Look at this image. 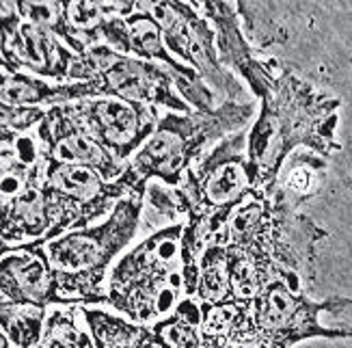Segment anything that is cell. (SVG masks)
Returning a JSON list of instances; mask_svg holds the SVG:
<instances>
[{
	"mask_svg": "<svg viewBox=\"0 0 352 348\" xmlns=\"http://www.w3.org/2000/svg\"><path fill=\"white\" fill-rule=\"evenodd\" d=\"M340 104L338 98L281 67L277 83L262 98L255 124L247 132V160L255 193L270 199L283 164L298 147H307L327 160L338 154L342 149L335 136Z\"/></svg>",
	"mask_w": 352,
	"mask_h": 348,
	"instance_id": "1",
	"label": "cell"
},
{
	"mask_svg": "<svg viewBox=\"0 0 352 348\" xmlns=\"http://www.w3.org/2000/svg\"><path fill=\"white\" fill-rule=\"evenodd\" d=\"M143 197H124L104 221L43 242L52 266L56 307L104 305L106 279L115 260L141 227Z\"/></svg>",
	"mask_w": 352,
	"mask_h": 348,
	"instance_id": "2",
	"label": "cell"
},
{
	"mask_svg": "<svg viewBox=\"0 0 352 348\" xmlns=\"http://www.w3.org/2000/svg\"><path fill=\"white\" fill-rule=\"evenodd\" d=\"M255 115L253 104L225 100L214 113H173L158 117L154 134L132 156L121 180L132 195L145 197L147 184L158 180L166 186H182L190 166L204 156V149L225 136L244 130Z\"/></svg>",
	"mask_w": 352,
	"mask_h": 348,
	"instance_id": "3",
	"label": "cell"
},
{
	"mask_svg": "<svg viewBox=\"0 0 352 348\" xmlns=\"http://www.w3.org/2000/svg\"><path fill=\"white\" fill-rule=\"evenodd\" d=\"M182 230L184 223L160 227L121 255L106 279V305L143 327L169 316L184 298Z\"/></svg>",
	"mask_w": 352,
	"mask_h": 348,
	"instance_id": "4",
	"label": "cell"
},
{
	"mask_svg": "<svg viewBox=\"0 0 352 348\" xmlns=\"http://www.w3.org/2000/svg\"><path fill=\"white\" fill-rule=\"evenodd\" d=\"M190 199V215L206 219L210 240L227 232L234 212L255 195L247 160V130H238L219 141L199 158L182 182Z\"/></svg>",
	"mask_w": 352,
	"mask_h": 348,
	"instance_id": "5",
	"label": "cell"
},
{
	"mask_svg": "<svg viewBox=\"0 0 352 348\" xmlns=\"http://www.w3.org/2000/svg\"><path fill=\"white\" fill-rule=\"evenodd\" d=\"M69 83H91L96 98H119L184 115L195 113L175 91L169 69L143 58L124 56L106 43L78 54Z\"/></svg>",
	"mask_w": 352,
	"mask_h": 348,
	"instance_id": "6",
	"label": "cell"
},
{
	"mask_svg": "<svg viewBox=\"0 0 352 348\" xmlns=\"http://www.w3.org/2000/svg\"><path fill=\"white\" fill-rule=\"evenodd\" d=\"M350 307L352 298L348 296L314 301L305 292L292 290L283 279H274L251 301V318L259 344L266 348H292L311 338L352 340V329H331L320 323L322 314H342Z\"/></svg>",
	"mask_w": 352,
	"mask_h": 348,
	"instance_id": "7",
	"label": "cell"
},
{
	"mask_svg": "<svg viewBox=\"0 0 352 348\" xmlns=\"http://www.w3.org/2000/svg\"><path fill=\"white\" fill-rule=\"evenodd\" d=\"M43 195L52 217L48 240H54L67 232L85 230L104 221L113 208L132 193L121 177L109 182L89 166L45 158Z\"/></svg>",
	"mask_w": 352,
	"mask_h": 348,
	"instance_id": "8",
	"label": "cell"
},
{
	"mask_svg": "<svg viewBox=\"0 0 352 348\" xmlns=\"http://www.w3.org/2000/svg\"><path fill=\"white\" fill-rule=\"evenodd\" d=\"M149 13L162 30L166 50L177 61L192 67L210 89H217L232 100L240 94V83L229 72L219 56L217 33L212 24L197 11L192 3H136Z\"/></svg>",
	"mask_w": 352,
	"mask_h": 348,
	"instance_id": "9",
	"label": "cell"
},
{
	"mask_svg": "<svg viewBox=\"0 0 352 348\" xmlns=\"http://www.w3.org/2000/svg\"><path fill=\"white\" fill-rule=\"evenodd\" d=\"M76 58L58 37L20 18L15 3H0V69L65 85Z\"/></svg>",
	"mask_w": 352,
	"mask_h": 348,
	"instance_id": "10",
	"label": "cell"
},
{
	"mask_svg": "<svg viewBox=\"0 0 352 348\" xmlns=\"http://www.w3.org/2000/svg\"><path fill=\"white\" fill-rule=\"evenodd\" d=\"M67 106L78 124L121 164H128L154 134L160 117L158 109L119 98H87Z\"/></svg>",
	"mask_w": 352,
	"mask_h": 348,
	"instance_id": "11",
	"label": "cell"
},
{
	"mask_svg": "<svg viewBox=\"0 0 352 348\" xmlns=\"http://www.w3.org/2000/svg\"><path fill=\"white\" fill-rule=\"evenodd\" d=\"M35 134L41 143L43 158L80 164L98 171L104 180L115 182L124 175L128 164H121L113 158L94 136H91L69 111L67 104H58L45 109L41 124L35 128Z\"/></svg>",
	"mask_w": 352,
	"mask_h": 348,
	"instance_id": "12",
	"label": "cell"
},
{
	"mask_svg": "<svg viewBox=\"0 0 352 348\" xmlns=\"http://www.w3.org/2000/svg\"><path fill=\"white\" fill-rule=\"evenodd\" d=\"M192 5L212 24L214 33H217V48H219L221 63L227 69L240 74L251 87L253 96L262 100L272 89V85L277 83L281 67L274 61H262L255 56L251 41L240 28L236 5L212 3V0H208V3H192Z\"/></svg>",
	"mask_w": 352,
	"mask_h": 348,
	"instance_id": "13",
	"label": "cell"
},
{
	"mask_svg": "<svg viewBox=\"0 0 352 348\" xmlns=\"http://www.w3.org/2000/svg\"><path fill=\"white\" fill-rule=\"evenodd\" d=\"M0 303L56 307L54 275L43 242L15 247L0 260Z\"/></svg>",
	"mask_w": 352,
	"mask_h": 348,
	"instance_id": "14",
	"label": "cell"
},
{
	"mask_svg": "<svg viewBox=\"0 0 352 348\" xmlns=\"http://www.w3.org/2000/svg\"><path fill=\"white\" fill-rule=\"evenodd\" d=\"M272 206V257L285 272L311 281L316 245L327 238V232L298 210L287 208L277 197H270Z\"/></svg>",
	"mask_w": 352,
	"mask_h": 348,
	"instance_id": "15",
	"label": "cell"
},
{
	"mask_svg": "<svg viewBox=\"0 0 352 348\" xmlns=\"http://www.w3.org/2000/svg\"><path fill=\"white\" fill-rule=\"evenodd\" d=\"M43 173L45 158L35 130L0 128V206H7L26 188L41 184Z\"/></svg>",
	"mask_w": 352,
	"mask_h": 348,
	"instance_id": "16",
	"label": "cell"
},
{
	"mask_svg": "<svg viewBox=\"0 0 352 348\" xmlns=\"http://www.w3.org/2000/svg\"><path fill=\"white\" fill-rule=\"evenodd\" d=\"M96 98L91 83L56 85L28 74H11L0 69V104L11 109H50L58 104Z\"/></svg>",
	"mask_w": 352,
	"mask_h": 348,
	"instance_id": "17",
	"label": "cell"
},
{
	"mask_svg": "<svg viewBox=\"0 0 352 348\" xmlns=\"http://www.w3.org/2000/svg\"><path fill=\"white\" fill-rule=\"evenodd\" d=\"M52 230V217L43 195V182L26 188L5 206V242L15 249L28 242H45Z\"/></svg>",
	"mask_w": 352,
	"mask_h": 348,
	"instance_id": "18",
	"label": "cell"
},
{
	"mask_svg": "<svg viewBox=\"0 0 352 348\" xmlns=\"http://www.w3.org/2000/svg\"><path fill=\"white\" fill-rule=\"evenodd\" d=\"M136 3H63L65 26H67V48L76 54H85L89 48L100 43V28L111 18H126L134 13Z\"/></svg>",
	"mask_w": 352,
	"mask_h": 348,
	"instance_id": "19",
	"label": "cell"
},
{
	"mask_svg": "<svg viewBox=\"0 0 352 348\" xmlns=\"http://www.w3.org/2000/svg\"><path fill=\"white\" fill-rule=\"evenodd\" d=\"M329 169V160L314 154V151H294L283 164L279 173L277 188L272 197H277L287 208L298 210L305 202H309L322 188V182Z\"/></svg>",
	"mask_w": 352,
	"mask_h": 348,
	"instance_id": "20",
	"label": "cell"
},
{
	"mask_svg": "<svg viewBox=\"0 0 352 348\" xmlns=\"http://www.w3.org/2000/svg\"><path fill=\"white\" fill-rule=\"evenodd\" d=\"M195 298L199 305H219V303L236 301L227 272V232L208 242L199 260V281Z\"/></svg>",
	"mask_w": 352,
	"mask_h": 348,
	"instance_id": "21",
	"label": "cell"
},
{
	"mask_svg": "<svg viewBox=\"0 0 352 348\" xmlns=\"http://www.w3.org/2000/svg\"><path fill=\"white\" fill-rule=\"evenodd\" d=\"M162 348H204L201 344V305L197 298L184 296L179 305L149 327Z\"/></svg>",
	"mask_w": 352,
	"mask_h": 348,
	"instance_id": "22",
	"label": "cell"
},
{
	"mask_svg": "<svg viewBox=\"0 0 352 348\" xmlns=\"http://www.w3.org/2000/svg\"><path fill=\"white\" fill-rule=\"evenodd\" d=\"M80 314L96 348H136L147 329L100 305L80 307Z\"/></svg>",
	"mask_w": 352,
	"mask_h": 348,
	"instance_id": "23",
	"label": "cell"
},
{
	"mask_svg": "<svg viewBox=\"0 0 352 348\" xmlns=\"http://www.w3.org/2000/svg\"><path fill=\"white\" fill-rule=\"evenodd\" d=\"M39 348H96L80 307H50Z\"/></svg>",
	"mask_w": 352,
	"mask_h": 348,
	"instance_id": "24",
	"label": "cell"
},
{
	"mask_svg": "<svg viewBox=\"0 0 352 348\" xmlns=\"http://www.w3.org/2000/svg\"><path fill=\"white\" fill-rule=\"evenodd\" d=\"M48 309L0 303V331L11 348H39Z\"/></svg>",
	"mask_w": 352,
	"mask_h": 348,
	"instance_id": "25",
	"label": "cell"
},
{
	"mask_svg": "<svg viewBox=\"0 0 352 348\" xmlns=\"http://www.w3.org/2000/svg\"><path fill=\"white\" fill-rule=\"evenodd\" d=\"M249 309L247 301H227L219 305H201V344L204 348H227Z\"/></svg>",
	"mask_w": 352,
	"mask_h": 348,
	"instance_id": "26",
	"label": "cell"
},
{
	"mask_svg": "<svg viewBox=\"0 0 352 348\" xmlns=\"http://www.w3.org/2000/svg\"><path fill=\"white\" fill-rule=\"evenodd\" d=\"M149 212L151 223L175 225L190 215V199L182 186H166L162 182H149L143 197V215Z\"/></svg>",
	"mask_w": 352,
	"mask_h": 348,
	"instance_id": "27",
	"label": "cell"
},
{
	"mask_svg": "<svg viewBox=\"0 0 352 348\" xmlns=\"http://www.w3.org/2000/svg\"><path fill=\"white\" fill-rule=\"evenodd\" d=\"M15 11L26 22L35 24L43 30H48L67 45V26L63 3H15Z\"/></svg>",
	"mask_w": 352,
	"mask_h": 348,
	"instance_id": "28",
	"label": "cell"
},
{
	"mask_svg": "<svg viewBox=\"0 0 352 348\" xmlns=\"http://www.w3.org/2000/svg\"><path fill=\"white\" fill-rule=\"evenodd\" d=\"M11 251V247L5 242V206H0V260Z\"/></svg>",
	"mask_w": 352,
	"mask_h": 348,
	"instance_id": "29",
	"label": "cell"
},
{
	"mask_svg": "<svg viewBox=\"0 0 352 348\" xmlns=\"http://www.w3.org/2000/svg\"><path fill=\"white\" fill-rule=\"evenodd\" d=\"M136 348H162V346L154 340V336H151V331L147 327L145 333H143V338H141V342H139V346H136Z\"/></svg>",
	"mask_w": 352,
	"mask_h": 348,
	"instance_id": "30",
	"label": "cell"
},
{
	"mask_svg": "<svg viewBox=\"0 0 352 348\" xmlns=\"http://www.w3.org/2000/svg\"><path fill=\"white\" fill-rule=\"evenodd\" d=\"M0 348H11V344H9V340L3 336V331H0Z\"/></svg>",
	"mask_w": 352,
	"mask_h": 348,
	"instance_id": "31",
	"label": "cell"
},
{
	"mask_svg": "<svg viewBox=\"0 0 352 348\" xmlns=\"http://www.w3.org/2000/svg\"><path fill=\"white\" fill-rule=\"evenodd\" d=\"M227 348H244V346H227Z\"/></svg>",
	"mask_w": 352,
	"mask_h": 348,
	"instance_id": "32",
	"label": "cell"
},
{
	"mask_svg": "<svg viewBox=\"0 0 352 348\" xmlns=\"http://www.w3.org/2000/svg\"><path fill=\"white\" fill-rule=\"evenodd\" d=\"M255 348H266V346H264V344H259V346H255Z\"/></svg>",
	"mask_w": 352,
	"mask_h": 348,
	"instance_id": "33",
	"label": "cell"
}]
</instances>
